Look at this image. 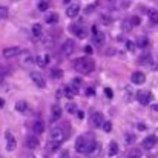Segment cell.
I'll list each match as a JSON object with an SVG mask.
<instances>
[{
    "label": "cell",
    "mask_w": 158,
    "mask_h": 158,
    "mask_svg": "<svg viewBox=\"0 0 158 158\" xmlns=\"http://www.w3.org/2000/svg\"><path fill=\"white\" fill-rule=\"evenodd\" d=\"M74 69L75 71H78V72H81V74H91V72H94V69H95V61L92 60V58H89V57H81V58H77L75 61H74Z\"/></svg>",
    "instance_id": "obj_1"
},
{
    "label": "cell",
    "mask_w": 158,
    "mask_h": 158,
    "mask_svg": "<svg viewBox=\"0 0 158 158\" xmlns=\"http://www.w3.org/2000/svg\"><path fill=\"white\" fill-rule=\"evenodd\" d=\"M66 138H68V135L64 134V129H61V127H54L52 131H51V140H54V141L63 143Z\"/></svg>",
    "instance_id": "obj_2"
},
{
    "label": "cell",
    "mask_w": 158,
    "mask_h": 158,
    "mask_svg": "<svg viewBox=\"0 0 158 158\" xmlns=\"http://www.w3.org/2000/svg\"><path fill=\"white\" fill-rule=\"evenodd\" d=\"M69 29H71V32H72L77 39H85V37L88 35L86 28H83V26H80V25H71Z\"/></svg>",
    "instance_id": "obj_3"
},
{
    "label": "cell",
    "mask_w": 158,
    "mask_h": 158,
    "mask_svg": "<svg viewBox=\"0 0 158 158\" xmlns=\"http://www.w3.org/2000/svg\"><path fill=\"white\" fill-rule=\"evenodd\" d=\"M5 138H6V151H8V152H14V151H15V148H17L15 137L8 131V132L5 134Z\"/></svg>",
    "instance_id": "obj_4"
},
{
    "label": "cell",
    "mask_w": 158,
    "mask_h": 158,
    "mask_svg": "<svg viewBox=\"0 0 158 158\" xmlns=\"http://www.w3.org/2000/svg\"><path fill=\"white\" fill-rule=\"evenodd\" d=\"M75 51V42L74 40H64L63 46H61V52L64 55H72V52Z\"/></svg>",
    "instance_id": "obj_5"
},
{
    "label": "cell",
    "mask_w": 158,
    "mask_h": 158,
    "mask_svg": "<svg viewBox=\"0 0 158 158\" xmlns=\"http://www.w3.org/2000/svg\"><path fill=\"white\" fill-rule=\"evenodd\" d=\"M137 100H138L143 106H146V105H149V103H151L152 95H151V92H149V91H140V92L137 94Z\"/></svg>",
    "instance_id": "obj_6"
},
{
    "label": "cell",
    "mask_w": 158,
    "mask_h": 158,
    "mask_svg": "<svg viewBox=\"0 0 158 158\" xmlns=\"http://www.w3.org/2000/svg\"><path fill=\"white\" fill-rule=\"evenodd\" d=\"M31 80L35 83V86L37 88H40V89H43L45 86H46V81H45V78L39 74V72H31Z\"/></svg>",
    "instance_id": "obj_7"
},
{
    "label": "cell",
    "mask_w": 158,
    "mask_h": 158,
    "mask_svg": "<svg viewBox=\"0 0 158 158\" xmlns=\"http://www.w3.org/2000/svg\"><path fill=\"white\" fill-rule=\"evenodd\" d=\"M91 123H92L94 127H103V124H105L103 115H102L100 112H94L92 117H91Z\"/></svg>",
    "instance_id": "obj_8"
},
{
    "label": "cell",
    "mask_w": 158,
    "mask_h": 158,
    "mask_svg": "<svg viewBox=\"0 0 158 158\" xmlns=\"http://www.w3.org/2000/svg\"><path fill=\"white\" fill-rule=\"evenodd\" d=\"M63 115V109L58 105H52L51 107V121H58Z\"/></svg>",
    "instance_id": "obj_9"
},
{
    "label": "cell",
    "mask_w": 158,
    "mask_h": 158,
    "mask_svg": "<svg viewBox=\"0 0 158 158\" xmlns=\"http://www.w3.org/2000/svg\"><path fill=\"white\" fill-rule=\"evenodd\" d=\"M157 141H158V138L155 135H149V137H146V138L143 140V148L148 149V151H151V149L157 144Z\"/></svg>",
    "instance_id": "obj_10"
},
{
    "label": "cell",
    "mask_w": 158,
    "mask_h": 158,
    "mask_svg": "<svg viewBox=\"0 0 158 158\" xmlns=\"http://www.w3.org/2000/svg\"><path fill=\"white\" fill-rule=\"evenodd\" d=\"M78 12H80V5H78V3L69 5V6H68V9H66V15H68V17H71V19L77 17V15H78Z\"/></svg>",
    "instance_id": "obj_11"
},
{
    "label": "cell",
    "mask_w": 158,
    "mask_h": 158,
    "mask_svg": "<svg viewBox=\"0 0 158 158\" xmlns=\"http://www.w3.org/2000/svg\"><path fill=\"white\" fill-rule=\"evenodd\" d=\"M131 81L134 83V85H143L144 81H146V75L143 74V72H134L132 74V77H131Z\"/></svg>",
    "instance_id": "obj_12"
},
{
    "label": "cell",
    "mask_w": 158,
    "mask_h": 158,
    "mask_svg": "<svg viewBox=\"0 0 158 158\" xmlns=\"http://www.w3.org/2000/svg\"><path fill=\"white\" fill-rule=\"evenodd\" d=\"M19 54H20V48H17V46L3 49V57H5V58H14V57H17Z\"/></svg>",
    "instance_id": "obj_13"
},
{
    "label": "cell",
    "mask_w": 158,
    "mask_h": 158,
    "mask_svg": "<svg viewBox=\"0 0 158 158\" xmlns=\"http://www.w3.org/2000/svg\"><path fill=\"white\" fill-rule=\"evenodd\" d=\"M92 34H94V42H95L97 45H102V43L105 42V35H103L102 32H98L97 26H92Z\"/></svg>",
    "instance_id": "obj_14"
},
{
    "label": "cell",
    "mask_w": 158,
    "mask_h": 158,
    "mask_svg": "<svg viewBox=\"0 0 158 158\" xmlns=\"http://www.w3.org/2000/svg\"><path fill=\"white\" fill-rule=\"evenodd\" d=\"M77 92H78V89H75L72 85H69V86H64V88H63V94H64V97H68V98H72Z\"/></svg>",
    "instance_id": "obj_15"
},
{
    "label": "cell",
    "mask_w": 158,
    "mask_h": 158,
    "mask_svg": "<svg viewBox=\"0 0 158 158\" xmlns=\"http://www.w3.org/2000/svg\"><path fill=\"white\" fill-rule=\"evenodd\" d=\"M32 131H34V134H35V135L42 134V132L45 131V124H43V121H42V120L34 121V124H32Z\"/></svg>",
    "instance_id": "obj_16"
},
{
    "label": "cell",
    "mask_w": 158,
    "mask_h": 158,
    "mask_svg": "<svg viewBox=\"0 0 158 158\" xmlns=\"http://www.w3.org/2000/svg\"><path fill=\"white\" fill-rule=\"evenodd\" d=\"M26 146H28L29 149H35V148L39 146V138H37L35 135H29V137L26 138Z\"/></svg>",
    "instance_id": "obj_17"
},
{
    "label": "cell",
    "mask_w": 158,
    "mask_h": 158,
    "mask_svg": "<svg viewBox=\"0 0 158 158\" xmlns=\"http://www.w3.org/2000/svg\"><path fill=\"white\" fill-rule=\"evenodd\" d=\"M100 151H102V144L95 143V144L92 146V149L86 152V155H88V157H92V158H94V157H98V155H100Z\"/></svg>",
    "instance_id": "obj_18"
},
{
    "label": "cell",
    "mask_w": 158,
    "mask_h": 158,
    "mask_svg": "<svg viewBox=\"0 0 158 158\" xmlns=\"http://www.w3.org/2000/svg\"><path fill=\"white\" fill-rule=\"evenodd\" d=\"M14 107H15V110H17V112L23 114V112H26V110H28V103H26V102H23V100H20V102H17V103H15Z\"/></svg>",
    "instance_id": "obj_19"
},
{
    "label": "cell",
    "mask_w": 158,
    "mask_h": 158,
    "mask_svg": "<svg viewBox=\"0 0 158 158\" xmlns=\"http://www.w3.org/2000/svg\"><path fill=\"white\" fill-rule=\"evenodd\" d=\"M149 22H151L152 25H157L158 23V11L157 9L149 11Z\"/></svg>",
    "instance_id": "obj_20"
},
{
    "label": "cell",
    "mask_w": 158,
    "mask_h": 158,
    "mask_svg": "<svg viewBox=\"0 0 158 158\" xmlns=\"http://www.w3.org/2000/svg\"><path fill=\"white\" fill-rule=\"evenodd\" d=\"M45 20H46V23H49V25H52V23H57V22H58V14H57V12L48 14Z\"/></svg>",
    "instance_id": "obj_21"
},
{
    "label": "cell",
    "mask_w": 158,
    "mask_h": 158,
    "mask_svg": "<svg viewBox=\"0 0 158 158\" xmlns=\"http://www.w3.org/2000/svg\"><path fill=\"white\" fill-rule=\"evenodd\" d=\"M60 144H61V143H58V141H54V140H51V141L48 143V146H46V148H48V151H49V152H55V151H57V149L60 148Z\"/></svg>",
    "instance_id": "obj_22"
},
{
    "label": "cell",
    "mask_w": 158,
    "mask_h": 158,
    "mask_svg": "<svg viewBox=\"0 0 158 158\" xmlns=\"http://www.w3.org/2000/svg\"><path fill=\"white\" fill-rule=\"evenodd\" d=\"M117 154H118V144H117L115 141H112V143L109 144V155L114 157V155H117Z\"/></svg>",
    "instance_id": "obj_23"
},
{
    "label": "cell",
    "mask_w": 158,
    "mask_h": 158,
    "mask_svg": "<svg viewBox=\"0 0 158 158\" xmlns=\"http://www.w3.org/2000/svg\"><path fill=\"white\" fill-rule=\"evenodd\" d=\"M138 61H140L141 64H151V63H152V58H151L149 54H144V55H141V57L138 58Z\"/></svg>",
    "instance_id": "obj_24"
},
{
    "label": "cell",
    "mask_w": 158,
    "mask_h": 158,
    "mask_svg": "<svg viewBox=\"0 0 158 158\" xmlns=\"http://www.w3.org/2000/svg\"><path fill=\"white\" fill-rule=\"evenodd\" d=\"M126 158H141V151L140 149H132V151H129Z\"/></svg>",
    "instance_id": "obj_25"
},
{
    "label": "cell",
    "mask_w": 158,
    "mask_h": 158,
    "mask_svg": "<svg viewBox=\"0 0 158 158\" xmlns=\"http://www.w3.org/2000/svg\"><path fill=\"white\" fill-rule=\"evenodd\" d=\"M32 34H34V37H37V39L42 35V26H40L39 23H35V25L32 26Z\"/></svg>",
    "instance_id": "obj_26"
},
{
    "label": "cell",
    "mask_w": 158,
    "mask_h": 158,
    "mask_svg": "<svg viewBox=\"0 0 158 158\" xmlns=\"http://www.w3.org/2000/svg\"><path fill=\"white\" fill-rule=\"evenodd\" d=\"M148 45H149L148 37H140V39L137 40V46H140V48H146Z\"/></svg>",
    "instance_id": "obj_27"
},
{
    "label": "cell",
    "mask_w": 158,
    "mask_h": 158,
    "mask_svg": "<svg viewBox=\"0 0 158 158\" xmlns=\"http://www.w3.org/2000/svg\"><path fill=\"white\" fill-rule=\"evenodd\" d=\"M35 61H37V64H40V66H46L48 61H49V57H48V55H46V57H40V55H39V57L35 58Z\"/></svg>",
    "instance_id": "obj_28"
},
{
    "label": "cell",
    "mask_w": 158,
    "mask_h": 158,
    "mask_svg": "<svg viewBox=\"0 0 158 158\" xmlns=\"http://www.w3.org/2000/svg\"><path fill=\"white\" fill-rule=\"evenodd\" d=\"M124 141H126V144H134V143H135V135L131 134V132H127V134L124 135Z\"/></svg>",
    "instance_id": "obj_29"
},
{
    "label": "cell",
    "mask_w": 158,
    "mask_h": 158,
    "mask_svg": "<svg viewBox=\"0 0 158 158\" xmlns=\"http://www.w3.org/2000/svg\"><path fill=\"white\" fill-rule=\"evenodd\" d=\"M51 77H52V78H61V77H63V71L54 68V69H51Z\"/></svg>",
    "instance_id": "obj_30"
},
{
    "label": "cell",
    "mask_w": 158,
    "mask_h": 158,
    "mask_svg": "<svg viewBox=\"0 0 158 158\" xmlns=\"http://www.w3.org/2000/svg\"><path fill=\"white\" fill-rule=\"evenodd\" d=\"M66 110L69 112V114H77L78 110H77V105L75 103H69V105L66 106Z\"/></svg>",
    "instance_id": "obj_31"
},
{
    "label": "cell",
    "mask_w": 158,
    "mask_h": 158,
    "mask_svg": "<svg viewBox=\"0 0 158 158\" xmlns=\"http://www.w3.org/2000/svg\"><path fill=\"white\" fill-rule=\"evenodd\" d=\"M100 20H102V23H105V25H109V23L112 22V17H110V15H107V14H102Z\"/></svg>",
    "instance_id": "obj_32"
},
{
    "label": "cell",
    "mask_w": 158,
    "mask_h": 158,
    "mask_svg": "<svg viewBox=\"0 0 158 158\" xmlns=\"http://www.w3.org/2000/svg\"><path fill=\"white\" fill-rule=\"evenodd\" d=\"M48 8H49V3H48L46 0H42V2L39 3V9H40V11H46Z\"/></svg>",
    "instance_id": "obj_33"
},
{
    "label": "cell",
    "mask_w": 158,
    "mask_h": 158,
    "mask_svg": "<svg viewBox=\"0 0 158 158\" xmlns=\"http://www.w3.org/2000/svg\"><path fill=\"white\" fill-rule=\"evenodd\" d=\"M9 72H11V69H9V68L0 66V77H6V75H9Z\"/></svg>",
    "instance_id": "obj_34"
},
{
    "label": "cell",
    "mask_w": 158,
    "mask_h": 158,
    "mask_svg": "<svg viewBox=\"0 0 158 158\" xmlns=\"http://www.w3.org/2000/svg\"><path fill=\"white\" fill-rule=\"evenodd\" d=\"M8 17V8L6 6H0V20Z\"/></svg>",
    "instance_id": "obj_35"
},
{
    "label": "cell",
    "mask_w": 158,
    "mask_h": 158,
    "mask_svg": "<svg viewBox=\"0 0 158 158\" xmlns=\"http://www.w3.org/2000/svg\"><path fill=\"white\" fill-rule=\"evenodd\" d=\"M140 22H141V20H140V17H137V15H134V17L131 19L132 26H138V25H140Z\"/></svg>",
    "instance_id": "obj_36"
},
{
    "label": "cell",
    "mask_w": 158,
    "mask_h": 158,
    "mask_svg": "<svg viewBox=\"0 0 158 158\" xmlns=\"http://www.w3.org/2000/svg\"><path fill=\"white\" fill-rule=\"evenodd\" d=\"M103 129H105L106 132H110V131H112V124H110V121H105V124H103Z\"/></svg>",
    "instance_id": "obj_37"
},
{
    "label": "cell",
    "mask_w": 158,
    "mask_h": 158,
    "mask_svg": "<svg viewBox=\"0 0 158 158\" xmlns=\"http://www.w3.org/2000/svg\"><path fill=\"white\" fill-rule=\"evenodd\" d=\"M32 63H34V60H32V58H31L29 55H28V57H26V58L23 60V64H26V66H31Z\"/></svg>",
    "instance_id": "obj_38"
},
{
    "label": "cell",
    "mask_w": 158,
    "mask_h": 158,
    "mask_svg": "<svg viewBox=\"0 0 158 158\" xmlns=\"http://www.w3.org/2000/svg\"><path fill=\"white\" fill-rule=\"evenodd\" d=\"M80 85H81V80H80V78H75V80L72 81V86H74L75 89H78V86H80Z\"/></svg>",
    "instance_id": "obj_39"
},
{
    "label": "cell",
    "mask_w": 158,
    "mask_h": 158,
    "mask_svg": "<svg viewBox=\"0 0 158 158\" xmlns=\"http://www.w3.org/2000/svg\"><path fill=\"white\" fill-rule=\"evenodd\" d=\"M94 9H95V5H92V6H88V8L85 9V14H91Z\"/></svg>",
    "instance_id": "obj_40"
},
{
    "label": "cell",
    "mask_w": 158,
    "mask_h": 158,
    "mask_svg": "<svg viewBox=\"0 0 158 158\" xmlns=\"http://www.w3.org/2000/svg\"><path fill=\"white\" fill-rule=\"evenodd\" d=\"M58 158H71V155H69V152H66V151H63L61 154H60V157Z\"/></svg>",
    "instance_id": "obj_41"
},
{
    "label": "cell",
    "mask_w": 158,
    "mask_h": 158,
    "mask_svg": "<svg viewBox=\"0 0 158 158\" xmlns=\"http://www.w3.org/2000/svg\"><path fill=\"white\" fill-rule=\"evenodd\" d=\"M85 52L88 54V55H91V54H92V46H89V45L85 46Z\"/></svg>",
    "instance_id": "obj_42"
},
{
    "label": "cell",
    "mask_w": 158,
    "mask_h": 158,
    "mask_svg": "<svg viewBox=\"0 0 158 158\" xmlns=\"http://www.w3.org/2000/svg\"><path fill=\"white\" fill-rule=\"evenodd\" d=\"M105 92H106V97H107V98H112V91H110L109 88H106Z\"/></svg>",
    "instance_id": "obj_43"
},
{
    "label": "cell",
    "mask_w": 158,
    "mask_h": 158,
    "mask_svg": "<svg viewBox=\"0 0 158 158\" xmlns=\"http://www.w3.org/2000/svg\"><path fill=\"white\" fill-rule=\"evenodd\" d=\"M94 94H95V91H94L92 88H88V91H86V95L89 97V95H94Z\"/></svg>",
    "instance_id": "obj_44"
},
{
    "label": "cell",
    "mask_w": 158,
    "mask_h": 158,
    "mask_svg": "<svg viewBox=\"0 0 158 158\" xmlns=\"http://www.w3.org/2000/svg\"><path fill=\"white\" fill-rule=\"evenodd\" d=\"M134 48H135V46H134V43H131V42H129V43H127V49H129V51H134Z\"/></svg>",
    "instance_id": "obj_45"
},
{
    "label": "cell",
    "mask_w": 158,
    "mask_h": 158,
    "mask_svg": "<svg viewBox=\"0 0 158 158\" xmlns=\"http://www.w3.org/2000/svg\"><path fill=\"white\" fill-rule=\"evenodd\" d=\"M137 127H138V129H140V131H144V129H146V126H144V124H143V123H140V124H138V126H137Z\"/></svg>",
    "instance_id": "obj_46"
},
{
    "label": "cell",
    "mask_w": 158,
    "mask_h": 158,
    "mask_svg": "<svg viewBox=\"0 0 158 158\" xmlns=\"http://www.w3.org/2000/svg\"><path fill=\"white\" fill-rule=\"evenodd\" d=\"M2 106H5V100H3V98H0V107H2Z\"/></svg>",
    "instance_id": "obj_47"
},
{
    "label": "cell",
    "mask_w": 158,
    "mask_h": 158,
    "mask_svg": "<svg viewBox=\"0 0 158 158\" xmlns=\"http://www.w3.org/2000/svg\"><path fill=\"white\" fill-rule=\"evenodd\" d=\"M29 158H34V157H29Z\"/></svg>",
    "instance_id": "obj_48"
}]
</instances>
